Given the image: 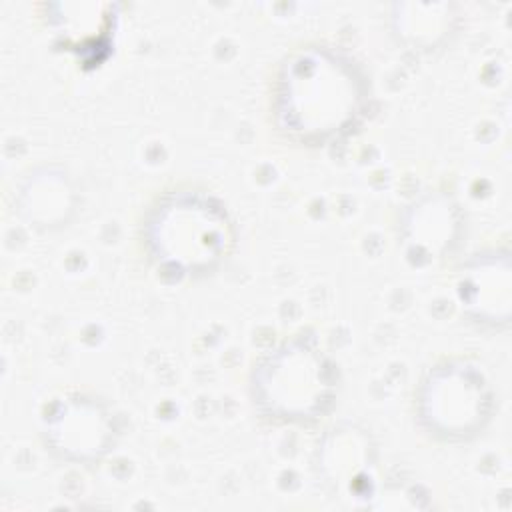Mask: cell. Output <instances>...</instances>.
I'll list each match as a JSON object with an SVG mask.
<instances>
[{
	"label": "cell",
	"mask_w": 512,
	"mask_h": 512,
	"mask_svg": "<svg viewBox=\"0 0 512 512\" xmlns=\"http://www.w3.org/2000/svg\"><path fill=\"white\" fill-rule=\"evenodd\" d=\"M334 442L324 446L322 468L326 478L336 484V488L358 492L360 486H368L372 450L368 448L366 436L356 430H336Z\"/></svg>",
	"instance_id": "ba28073f"
},
{
	"label": "cell",
	"mask_w": 512,
	"mask_h": 512,
	"mask_svg": "<svg viewBox=\"0 0 512 512\" xmlns=\"http://www.w3.org/2000/svg\"><path fill=\"white\" fill-rule=\"evenodd\" d=\"M370 80L346 50L306 42L280 60L270 94L276 132L298 146L318 148L348 136L370 108Z\"/></svg>",
	"instance_id": "6da1fadb"
},
{
	"label": "cell",
	"mask_w": 512,
	"mask_h": 512,
	"mask_svg": "<svg viewBox=\"0 0 512 512\" xmlns=\"http://www.w3.org/2000/svg\"><path fill=\"white\" fill-rule=\"evenodd\" d=\"M396 8L400 14L394 16V28L408 44L436 46L450 30L452 16H446V4H404Z\"/></svg>",
	"instance_id": "9c48e42d"
},
{
	"label": "cell",
	"mask_w": 512,
	"mask_h": 512,
	"mask_svg": "<svg viewBox=\"0 0 512 512\" xmlns=\"http://www.w3.org/2000/svg\"><path fill=\"white\" fill-rule=\"evenodd\" d=\"M338 382V366L318 338L298 334L256 360L250 398L270 422L314 424L334 406Z\"/></svg>",
	"instance_id": "3957f363"
},
{
	"label": "cell",
	"mask_w": 512,
	"mask_h": 512,
	"mask_svg": "<svg viewBox=\"0 0 512 512\" xmlns=\"http://www.w3.org/2000/svg\"><path fill=\"white\" fill-rule=\"evenodd\" d=\"M414 404L416 420L426 434L462 444L486 430L496 396L482 368L466 358H446L422 376Z\"/></svg>",
	"instance_id": "277c9868"
},
{
	"label": "cell",
	"mask_w": 512,
	"mask_h": 512,
	"mask_svg": "<svg viewBox=\"0 0 512 512\" xmlns=\"http://www.w3.org/2000/svg\"><path fill=\"white\" fill-rule=\"evenodd\" d=\"M464 314L482 326L504 328L510 322L512 276L508 250H484L462 268L456 284Z\"/></svg>",
	"instance_id": "8992f818"
},
{
	"label": "cell",
	"mask_w": 512,
	"mask_h": 512,
	"mask_svg": "<svg viewBox=\"0 0 512 512\" xmlns=\"http://www.w3.org/2000/svg\"><path fill=\"white\" fill-rule=\"evenodd\" d=\"M46 200L50 202L56 222L64 220L72 208V190H70L66 178H62L60 174H54V172L38 174L34 180H30L22 188L20 210L28 220L42 224Z\"/></svg>",
	"instance_id": "30bf717a"
},
{
	"label": "cell",
	"mask_w": 512,
	"mask_h": 512,
	"mask_svg": "<svg viewBox=\"0 0 512 512\" xmlns=\"http://www.w3.org/2000/svg\"><path fill=\"white\" fill-rule=\"evenodd\" d=\"M142 248L156 272L170 280L214 272L236 246V224L226 204L198 186H176L148 206Z\"/></svg>",
	"instance_id": "7a4b0ae2"
},
{
	"label": "cell",
	"mask_w": 512,
	"mask_h": 512,
	"mask_svg": "<svg viewBox=\"0 0 512 512\" xmlns=\"http://www.w3.org/2000/svg\"><path fill=\"white\" fill-rule=\"evenodd\" d=\"M42 436L56 456L88 464L114 448L118 426L106 402L74 392L48 406L42 416Z\"/></svg>",
	"instance_id": "5b68a950"
},
{
	"label": "cell",
	"mask_w": 512,
	"mask_h": 512,
	"mask_svg": "<svg viewBox=\"0 0 512 512\" xmlns=\"http://www.w3.org/2000/svg\"><path fill=\"white\" fill-rule=\"evenodd\" d=\"M464 234V214L446 194L418 198L402 218V246L418 264L452 254Z\"/></svg>",
	"instance_id": "52a82bcc"
}]
</instances>
